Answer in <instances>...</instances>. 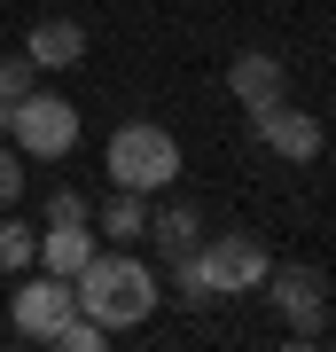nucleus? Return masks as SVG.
<instances>
[{
	"label": "nucleus",
	"mask_w": 336,
	"mask_h": 352,
	"mask_svg": "<svg viewBox=\"0 0 336 352\" xmlns=\"http://www.w3.org/2000/svg\"><path fill=\"white\" fill-rule=\"evenodd\" d=\"M266 298L282 305V321H289V337H321V321H328V282L313 274V266H266Z\"/></svg>",
	"instance_id": "obj_5"
},
{
	"label": "nucleus",
	"mask_w": 336,
	"mask_h": 352,
	"mask_svg": "<svg viewBox=\"0 0 336 352\" xmlns=\"http://www.w3.org/2000/svg\"><path fill=\"white\" fill-rule=\"evenodd\" d=\"M250 133H258L266 141V149H274V157H289V164H313V157H321V118H313V110H289V102H266V110H250Z\"/></svg>",
	"instance_id": "obj_6"
},
{
	"label": "nucleus",
	"mask_w": 336,
	"mask_h": 352,
	"mask_svg": "<svg viewBox=\"0 0 336 352\" xmlns=\"http://www.w3.org/2000/svg\"><path fill=\"white\" fill-rule=\"evenodd\" d=\"M32 258H39V235L16 227V219H0V274H16V266H32Z\"/></svg>",
	"instance_id": "obj_13"
},
{
	"label": "nucleus",
	"mask_w": 336,
	"mask_h": 352,
	"mask_svg": "<svg viewBox=\"0 0 336 352\" xmlns=\"http://www.w3.org/2000/svg\"><path fill=\"white\" fill-rule=\"evenodd\" d=\"M227 94L243 102V110H266V102H289V71L274 63V55H235V63H227Z\"/></svg>",
	"instance_id": "obj_8"
},
{
	"label": "nucleus",
	"mask_w": 336,
	"mask_h": 352,
	"mask_svg": "<svg viewBox=\"0 0 336 352\" xmlns=\"http://www.w3.org/2000/svg\"><path fill=\"white\" fill-rule=\"evenodd\" d=\"M8 133H16V149H24V157L55 164V157H71V149H78V110H71L63 94H16Z\"/></svg>",
	"instance_id": "obj_4"
},
{
	"label": "nucleus",
	"mask_w": 336,
	"mask_h": 352,
	"mask_svg": "<svg viewBox=\"0 0 336 352\" xmlns=\"http://www.w3.org/2000/svg\"><path fill=\"white\" fill-rule=\"evenodd\" d=\"M87 258H94V227H87V219H47V235H39V266L71 282Z\"/></svg>",
	"instance_id": "obj_9"
},
{
	"label": "nucleus",
	"mask_w": 336,
	"mask_h": 352,
	"mask_svg": "<svg viewBox=\"0 0 336 352\" xmlns=\"http://www.w3.org/2000/svg\"><path fill=\"white\" fill-rule=\"evenodd\" d=\"M94 235H117V243H133V235H149V204H141L133 188H117L110 204H102V227Z\"/></svg>",
	"instance_id": "obj_12"
},
{
	"label": "nucleus",
	"mask_w": 336,
	"mask_h": 352,
	"mask_svg": "<svg viewBox=\"0 0 336 352\" xmlns=\"http://www.w3.org/2000/svg\"><path fill=\"white\" fill-rule=\"evenodd\" d=\"M24 196V164H16V149H0V204Z\"/></svg>",
	"instance_id": "obj_14"
},
{
	"label": "nucleus",
	"mask_w": 336,
	"mask_h": 352,
	"mask_svg": "<svg viewBox=\"0 0 336 352\" xmlns=\"http://www.w3.org/2000/svg\"><path fill=\"white\" fill-rule=\"evenodd\" d=\"M24 55H32L39 71H71L78 55H87V24H71V16H47V24H32Z\"/></svg>",
	"instance_id": "obj_10"
},
{
	"label": "nucleus",
	"mask_w": 336,
	"mask_h": 352,
	"mask_svg": "<svg viewBox=\"0 0 336 352\" xmlns=\"http://www.w3.org/2000/svg\"><path fill=\"white\" fill-rule=\"evenodd\" d=\"M8 314H16V337H47V329L63 321V314H71V282H63V274H39V282H24V289H16V298H8Z\"/></svg>",
	"instance_id": "obj_7"
},
{
	"label": "nucleus",
	"mask_w": 336,
	"mask_h": 352,
	"mask_svg": "<svg viewBox=\"0 0 336 352\" xmlns=\"http://www.w3.org/2000/svg\"><path fill=\"white\" fill-rule=\"evenodd\" d=\"M8 110H16V87H8V78H0V126H8Z\"/></svg>",
	"instance_id": "obj_17"
},
{
	"label": "nucleus",
	"mask_w": 336,
	"mask_h": 352,
	"mask_svg": "<svg viewBox=\"0 0 336 352\" xmlns=\"http://www.w3.org/2000/svg\"><path fill=\"white\" fill-rule=\"evenodd\" d=\"M71 305L78 314H94L102 329H141L157 314V266H141V258H125V251H102L94 243V258L71 274Z\"/></svg>",
	"instance_id": "obj_1"
},
{
	"label": "nucleus",
	"mask_w": 336,
	"mask_h": 352,
	"mask_svg": "<svg viewBox=\"0 0 336 352\" xmlns=\"http://www.w3.org/2000/svg\"><path fill=\"white\" fill-rule=\"evenodd\" d=\"M47 219H87V196H78V188H55L47 196Z\"/></svg>",
	"instance_id": "obj_15"
},
{
	"label": "nucleus",
	"mask_w": 336,
	"mask_h": 352,
	"mask_svg": "<svg viewBox=\"0 0 336 352\" xmlns=\"http://www.w3.org/2000/svg\"><path fill=\"white\" fill-rule=\"evenodd\" d=\"M110 188H133V196H157L180 180V141L164 126H117L110 133Z\"/></svg>",
	"instance_id": "obj_3"
},
{
	"label": "nucleus",
	"mask_w": 336,
	"mask_h": 352,
	"mask_svg": "<svg viewBox=\"0 0 336 352\" xmlns=\"http://www.w3.org/2000/svg\"><path fill=\"white\" fill-rule=\"evenodd\" d=\"M149 235H157V251H164V266H172V274H180L188 258H196V212H180V204L149 219Z\"/></svg>",
	"instance_id": "obj_11"
},
{
	"label": "nucleus",
	"mask_w": 336,
	"mask_h": 352,
	"mask_svg": "<svg viewBox=\"0 0 336 352\" xmlns=\"http://www.w3.org/2000/svg\"><path fill=\"white\" fill-rule=\"evenodd\" d=\"M266 266H274V258H266L258 235H212V243H196V258H188L172 282L196 305H212V298H250V289L266 282Z\"/></svg>",
	"instance_id": "obj_2"
},
{
	"label": "nucleus",
	"mask_w": 336,
	"mask_h": 352,
	"mask_svg": "<svg viewBox=\"0 0 336 352\" xmlns=\"http://www.w3.org/2000/svg\"><path fill=\"white\" fill-rule=\"evenodd\" d=\"M32 71H39V63H32V55H24V63H0V78H8V87H16V94H32Z\"/></svg>",
	"instance_id": "obj_16"
}]
</instances>
